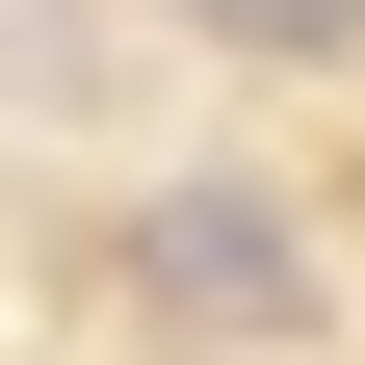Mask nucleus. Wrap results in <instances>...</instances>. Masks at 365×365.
Instances as JSON below:
<instances>
[{"label": "nucleus", "instance_id": "obj_1", "mask_svg": "<svg viewBox=\"0 0 365 365\" xmlns=\"http://www.w3.org/2000/svg\"><path fill=\"white\" fill-rule=\"evenodd\" d=\"M130 313H157V339H313V209L235 182V157L130 182Z\"/></svg>", "mask_w": 365, "mask_h": 365}, {"label": "nucleus", "instance_id": "obj_2", "mask_svg": "<svg viewBox=\"0 0 365 365\" xmlns=\"http://www.w3.org/2000/svg\"><path fill=\"white\" fill-rule=\"evenodd\" d=\"M182 53H287V78H339V53H365V0H182Z\"/></svg>", "mask_w": 365, "mask_h": 365}, {"label": "nucleus", "instance_id": "obj_3", "mask_svg": "<svg viewBox=\"0 0 365 365\" xmlns=\"http://www.w3.org/2000/svg\"><path fill=\"white\" fill-rule=\"evenodd\" d=\"M0 105H78V0H0Z\"/></svg>", "mask_w": 365, "mask_h": 365}]
</instances>
